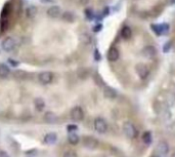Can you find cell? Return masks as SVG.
Segmentation results:
<instances>
[{"mask_svg":"<svg viewBox=\"0 0 175 157\" xmlns=\"http://www.w3.org/2000/svg\"><path fill=\"white\" fill-rule=\"evenodd\" d=\"M157 151L160 153L161 155H166L168 151H169V145L165 142V141H161L157 145Z\"/></svg>","mask_w":175,"mask_h":157,"instance_id":"cell-11","label":"cell"},{"mask_svg":"<svg viewBox=\"0 0 175 157\" xmlns=\"http://www.w3.org/2000/svg\"><path fill=\"white\" fill-rule=\"evenodd\" d=\"M68 141L70 144H72V145H77L79 143V141H80V138H79V136L75 133V131H72V133H69Z\"/></svg>","mask_w":175,"mask_h":157,"instance_id":"cell-18","label":"cell"},{"mask_svg":"<svg viewBox=\"0 0 175 157\" xmlns=\"http://www.w3.org/2000/svg\"><path fill=\"white\" fill-rule=\"evenodd\" d=\"M82 143L83 145L86 147L87 149H90V150H93V149H96L98 147V141L95 139L93 137H84L82 139Z\"/></svg>","mask_w":175,"mask_h":157,"instance_id":"cell-5","label":"cell"},{"mask_svg":"<svg viewBox=\"0 0 175 157\" xmlns=\"http://www.w3.org/2000/svg\"><path fill=\"white\" fill-rule=\"evenodd\" d=\"M142 54H144V57H145L146 59H154L156 57V54H157V50L154 46H145L144 49H142Z\"/></svg>","mask_w":175,"mask_h":157,"instance_id":"cell-9","label":"cell"},{"mask_svg":"<svg viewBox=\"0 0 175 157\" xmlns=\"http://www.w3.org/2000/svg\"><path fill=\"white\" fill-rule=\"evenodd\" d=\"M52 79H53V74L51 72L45 71V72H42V73H40V74H39V81L44 85L51 83Z\"/></svg>","mask_w":175,"mask_h":157,"instance_id":"cell-7","label":"cell"},{"mask_svg":"<svg viewBox=\"0 0 175 157\" xmlns=\"http://www.w3.org/2000/svg\"><path fill=\"white\" fill-rule=\"evenodd\" d=\"M136 73L140 77V79H146L149 75V67L144 64H137L135 67Z\"/></svg>","mask_w":175,"mask_h":157,"instance_id":"cell-6","label":"cell"},{"mask_svg":"<svg viewBox=\"0 0 175 157\" xmlns=\"http://www.w3.org/2000/svg\"><path fill=\"white\" fill-rule=\"evenodd\" d=\"M0 157H9V155L5 151H0Z\"/></svg>","mask_w":175,"mask_h":157,"instance_id":"cell-25","label":"cell"},{"mask_svg":"<svg viewBox=\"0 0 175 157\" xmlns=\"http://www.w3.org/2000/svg\"><path fill=\"white\" fill-rule=\"evenodd\" d=\"M104 95L106 98L113 100V99H115L117 97V91L113 87H111V86H104Z\"/></svg>","mask_w":175,"mask_h":157,"instance_id":"cell-14","label":"cell"},{"mask_svg":"<svg viewBox=\"0 0 175 157\" xmlns=\"http://www.w3.org/2000/svg\"><path fill=\"white\" fill-rule=\"evenodd\" d=\"M121 36H122L123 39H126L128 40L131 38L132 36V30L131 28L128 27V26H125L122 28V30H121Z\"/></svg>","mask_w":175,"mask_h":157,"instance_id":"cell-17","label":"cell"},{"mask_svg":"<svg viewBox=\"0 0 175 157\" xmlns=\"http://www.w3.org/2000/svg\"><path fill=\"white\" fill-rule=\"evenodd\" d=\"M86 15H87V17H88L89 19L92 18V11H89V9H87V11H86Z\"/></svg>","mask_w":175,"mask_h":157,"instance_id":"cell-26","label":"cell"},{"mask_svg":"<svg viewBox=\"0 0 175 157\" xmlns=\"http://www.w3.org/2000/svg\"><path fill=\"white\" fill-rule=\"evenodd\" d=\"M70 116H71V119H73L74 121H82L84 118V111L83 109L79 106H76L71 110V113H70Z\"/></svg>","mask_w":175,"mask_h":157,"instance_id":"cell-3","label":"cell"},{"mask_svg":"<svg viewBox=\"0 0 175 157\" xmlns=\"http://www.w3.org/2000/svg\"><path fill=\"white\" fill-rule=\"evenodd\" d=\"M62 15V9L58 5H52L47 9V15L51 19H58Z\"/></svg>","mask_w":175,"mask_h":157,"instance_id":"cell-8","label":"cell"},{"mask_svg":"<svg viewBox=\"0 0 175 157\" xmlns=\"http://www.w3.org/2000/svg\"><path fill=\"white\" fill-rule=\"evenodd\" d=\"M34 106L37 111H43V109L45 108V101L42 98H36L34 100Z\"/></svg>","mask_w":175,"mask_h":157,"instance_id":"cell-16","label":"cell"},{"mask_svg":"<svg viewBox=\"0 0 175 157\" xmlns=\"http://www.w3.org/2000/svg\"><path fill=\"white\" fill-rule=\"evenodd\" d=\"M77 129H78V127L76 126V125H74V124H69L68 127H67V129H68L69 133H72V131H76V130H77Z\"/></svg>","mask_w":175,"mask_h":157,"instance_id":"cell-23","label":"cell"},{"mask_svg":"<svg viewBox=\"0 0 175 157\" xmlns=\"http://www.w3.org/2000/svg\"><path fill=\"white\" fill-rule=\"evenodd\" d=\"M8 63L10 64L12 67H17V66H18V64H20L18 62H17V61H14L12 59H8Z\"/></svg>","mask_w":175,"mask_h":157,"instance_id":"cell-24","label":"cell"},{"mask_svg":"<svg viewBox=\"0 0 175 157\" xmlns=\"http://www.w3.org/2000/svg\"><path fill=\"white\" fill-rule=\"evenodd\" d=\"M10 73L9 67L5 64H0V77L1 78H6Z\"/></svg>","mask_w":175,"mask_h":157,"instance_id":"cell-19","label":"cell"},{"mask_svg":"<svg viewBox=\"0 0 175 157\" xmlns=\"http://www.w3.org/2000/svg\"><path fill=\"white\" fill-rule=\"evenodd\" d=\"M15 40L12 37H6L3 39V41L1 42V47L2 49L4 50V52H11V50L14 49L15 47Z\"/></svg>","mask_w":175,"mask_h":157,"instance_id":"cell-4","label":"cell"},{"mask_svg":"<svg viewBox=\"0 0 175 157\" xmlns=\"http://www.w3.org/2000/svg\"><path fill=\"white\" fill-rule=\"evenodd\" d=\"M63 20L65 22H69V23H73L75 21V17L71 11H66L63 15Z\"/></svg>","mask_w":175,"mask_h":157,"instance_id":"cell-21","label":"cell"},{"mask_svg":"<svg viewBox=\"0 0 175 157\" xmlns=\"http://www.w3.org/2000/svg\"><path fill=\"white\" fill-rule=\"evenodd\" d=\"M43 141L47 145H53V144H55L56 141H58V136H56L55 133H48L45 134Z\"/></svg>","mask_w":175,"mask_h":157,"instance_id":"cell-12","label":"cell"},{"mask_svg":"<svg viewBox=\"0 0 175 157\" xmlns=\"http://www.w3.org/2000/svg\"><path fill=\"white\" fill-rule=\"evenodd\" d=\"M142 141H144L145 145H149V144L152 143L153 136L151 131H145V133H144V134H142Z\"/></svg>","mask_w":175,"mask_h":157,"instance_id":"cell-20","label":"cell"},{"mask_svg":"<svg viewBox=\"0 0 175 157\" xmlns=\"http://www.w3.org/2000/svg\"><path fill=\"white\" fill-rule=\"evenodd\" d=\"M171 157H175V152L173 153V154H172V156H171Z\"/></svg>","mask_w":175,"mask_h":157,"instance_id":"cell-27","label":"cell"},{"mask_svg":"<svg viewBox=\"0 0 175 157\" xmlns=\"http://www.w3.org/2000/svg\"><path fill=\"white\" fill-rule=\"evenodd\" d=\"M123 134H125L126 138L128 139H133L135 138L136 136V129H135V126L134 124L127 121L123 124Z\"/></svg>","mask_w":175,"mask_h":157,"instance_id":"cell-1","label":"cell"},{"mask_svg":"<svg viewBox=\"0 0 175 157\" xmlns=\"http://www.w3.org/2000/svg\"><path fill=\"white\" fill-rule=\"evenodd\" d=\"M120 57V53L119 50H118L116 47H111L109 49V52H108V60L110 61V62H116L118 61Z\"/></svg>","mask_w":175,"mask_h":157,"instance_id":"cell-10","label":"cell"},{"mask_svg":"<svg viewBox=\"0 0 175 157\" xmlns=\"http://www.w3.org/2000/svg\"><path fill=\"white\" fill-rule=\"evenodd\" d=\"M58 115L53 112H46L45 115H44V121L46 123H49V124H52V123H55L58 121Z\"/></svg>","mask_w":175,"mask_h":157,"instance_id":"cell-13","label":"cell"},{"mask_svg":"<svg viewBox=\"0 0 175 157\" xmlns=\"http://www.w3.org/2000/svg\"><path fill=\"white\" fill-rule=\"evenodd\" d=\"M37 12H38V9L36 6H34V5H30L29 7H27V9H26V15L28 19H30V20H32V19H34L36 17Z\"/></svg>","mask_w":175,"mask_h":157,"instance_id":"cell-15","label":"cell"},{"mask_svg":"<svg viewBox=\"0 0 175 157\" xmlns=\"http://www.w3.org/2000/svg\"><path fill=\"white\" fill-rule=\"evenodd\" d=\"M94 129L98 134H106L108 130V123L107 121L101 117H97L94 120Z\"/></svg>","mask_w":175,"mask_h":157,"instance_id":"cell-2","label":"cell"},{"mask_svg":"<svg viewBox=\"0 0 175 157\" xmlns=\"http://www.w3.org/2000/svg\"><path fill=\"white\" fill-rule=\"evenodd\" d=\"M63 157H78L77 153L75 151H73V150H68V151H66L63 153Z\"/></svg>","mask_w":175,"mask_h":157,"instance_id":"cell-22","label":"cell"}]
</instances>
